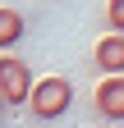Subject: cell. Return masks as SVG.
Here are the masks:
<instances>
[{"mask_svg": "<svg viewBox=\"0 0 124 128\" xmlns=\"http://www.w3.org/2000/svg\"><path fill=\"white\" fill-rule=\"evenodd\" d=\"M69 105H74V82L69 78H41V82H32V96H28V110H32V119H65L69 114Z\"/></svg>", "mask_w": 124, "mask_h": 128, "instance_id": "1", "label": "cell"}, {"mask_svg": "<svg viewBox=\"0 0 124 128\" xmlns=\"http://www.w3.org/2000/svg\"><path fill=\"white\" fill-rule=\"evenodd\" d=\"M32 69L19 60V55H0V101L5 105H28V96H32Z\"/></svg>", "mask_w": 124, "mask_h": 128, "instance_id": "2", "label": "cell"}, {"mask_svg": "<svg viewBox=\"0 0 124 128\" xmlns=\"http://www.w3.org/2000/svg\"><path fill=\"white\" fill-rule=\"evenodd\" d=\"M92 105L101 119H124V73H106L92 92Z\"/></svg>", "mask_w": 124, "mask_h": 128, "instance_id": "3", "label": "cell"}, {"mask_svg": "<svg viewBox=\"0 0 124 128\" xmlns=\"http://www.w3.org/2000/svg\"><path fill=\"white\" fill-rule=\"evenodd\" d=\"M92 64L101 73H124V32H106L92 46Z\"/></svg>", "mask_w": 124, "mask_h": 128, "instance_id": "4", "label": "cell"}, {"mask_svg": "<svg viewBox=\"0 0 124 128\" xmlns=\"http://www.w3.org/2000/svg\"><path fill=\"white\" fill-rule=\"evenodd\" d=\"M19 37H23V14L0 5V50H5V46H14Z\"/></svg>", "mask_w": 124, "mask_h": 128, "instance_id": "5", "label": "cell"}, {"mask_svg": "<svg viewBox=\"0 0 124 128\" xmlns=\"http://www.w3.org/2000/svg\"><path fill=\"white\" fill-rule=\"evenodd\" d=\"M106 23L110 32H124V0H106Z\"/></svg>", "mask_w": 124, "mask_h": 128, "instance_id": "6", "label": "cell"}]
</instances>
